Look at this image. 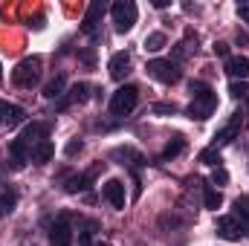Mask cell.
<instances>
[{
    "instance_id": "6da1fadb",
    "label": "cell",
    "mask_w": 249,
    "mask_h": 246,
    "mask_svg": "<svg viewBox=\"0 0 249 246\" xmlns=\"http://www.w3.org/2000/svg\"><path fill=\"white\" fill-rule=\"evenodd\" d=\"M38 78H41V58H23L12 70V81L23 90H32L38 84Z\"/></svg>"
},
{
    "instance_id": "7a4b0ae2",
    "label": "cell",
    "mask_w": 249,
    "mask_h": 246,
    "mask_svg": "<svg viewBox=\"0 0 249 246\" xmlns=\"http://www.w3.org/2000/svg\"><path fill=\"white\" fill-rule=\"evenodd\" d=\"M110 15H113V23H116V32H130L136 18H139V9L133 0H116L110 6Z\"/></svg>"
},
{
    "instance_id": "3957f363",
    "label": "cell",
    "mask_w": 249,
    "mask_h": 246,
    "mask_svg": "<svg viewBox=\"0 0 249 246\" xmlns=\"http://www.w3.org/2000/svg\"><path fill=\"white\" fill-rule=\"evenodd\" d=\"M136 102H139V90L133 84H124L110 96V110H113V116H127L136 107Z\"/></svg>"
},
{
    "instance_id": "277c9868",
    "label": "cell",
    "mask_w": 249,
    "mask_h": 246,
    "mask_svg": "<svg viewBox=\"0 0 249 246\" xmlns=\"http://www.w3.org/2000/svg\"><path fill=\"white\" fill-rule=\"evenodd\" d=\"M145 70H148L151 78H157L162 84H177L180 81V67L174 61H168V58H151Z\"/></svg>"
},
{
    "instance_id": "5b68a950",
    "label": "cell",
    "mask_w": 249,
    "mask_h": 246,
    "mask_svg": "<svg viewBox=\"0 0 249 246\" xmlns=\"http://www.w3.org/2000/svg\"><path fill=\"white\" fill-rule=\"evenodd\" d=\"M214 107H217V96L214 93H206V96H200V99H191V105H188V119H197V122H206L212 113H214Z\"/></svg>"
},
{
    "instance_id": "8992f818",
    "label": "cell",
    "mask_w": 249,
    "mask_h": 246,
    "mask_svg": "<svg viewBox=\"0 0 249 246\" xmlns=\"http://www.w3.org/2000/svg\"><path fill=\"white\" fill-rule=\"evenodd\" d=\"M102 15H105V3H102V0H93V3L87 6V12H84V20H81V32H84V35H90V38H96Z\"/></svg>"
},
{
    "instance_id": "52a82bcc",
    "label": "cell",
    "mask_w": 249,
    "mask_h": 246,
    "mask_svg": "<svg viewBox=\"0 0 249 246\" xmlns=\"http://www.w3.org/2000/svg\"><path fill=\"white\" fill-rule=\"evenodd\" d=\"M217 232H220V238H226V241H241L244 238V223L235 217V214H226V217H217Z\"/></svg>"
},
{
    "instance_id": "ba28073f",
    "label": "cell",
    "mask_w": 249,
    "mask_h": 246,
    "mask_svg": "<svg viewBox=\"0 0 249 246\" xmlns=\"http://www.w3.org/2000/svg\"><path fill=\"white\" fill-rule=\"evenodd\" d=\"M50 244L53 246H70L72 244V226H70V217H58L50 229Z\"/></svg>"
},
{
    "instance_id": "9c48e42d",
    "label": "cell",
    "mask_w": 249,
    "mask_h": 246,
    "mask_svg": "<svg viewBox=\"0 0 249 246\" xmlns=\"http://www.w3.org/2000/svg\"><path fill=\"white\" fill-rule=\"evenodd\" d=\"M102 171V165H93L87 174H75V177H70L67 183H64V191L67 194H78V191H84V188H90V183L96 180V174Z\"/></svg>"
},
{
    "instance_id": "30bf717a",
    "label": "cell",
    "mask_w": 249,
    "mask_h": 246,
    "mask_svg": "<svg viewBox=\"0 0 249 246\" xmlns=\"http://www.w3.org/2000/svg\"><path fill=\"white\" fill-rule=\"evenodd\" d=\"M102 194H105V200L113 206V209H124V183L122 180H107V183L102 185Z\"/></svg>"
},
{
    "instance_id": "8fae6325",
    "label": "cell",
    "mask_w": 249,
    "mask_h": 246,
    "mask_svg": "<svg viewBox=\"0 0 249 246\" xmlns=\"http://www.w3.org/2000/svg\"><path fill=\"white\" fill-rule=\"evenodd\" d=\"M26 148H35L38 142H44L47 139V124H41V122H32V124H26L23 130H20V136H18Z\"/></svg>"
},
{
    "instance_id": "7c38bea8",
    "label": "cell",
    "mask_w": 249,
    "mask_h": 246,
    "mask_svg": "<svg viewBox=\"0 0 249 246\" xmlns=\"http://www.w3.org/2000/svg\"><path fill=\"white\" fill-rule=\"evenodd\" d=\"M226 72L235 81H247L249 78V58L247 55H229L226 58Z\"/></svg>"
},
{
    "instance_id": "4fadbf2b",
    "label": "cell",
    "mask_w": 249,
    "mask_h": 246,
    "mask_svg": "<svg viewBox=\"0 0 249 246\" xmlns=\"http://www.w3.org/2000/svg\"><path fill=\"white\" fill-rule=\"evenodd\" d=\"M107 70H110V78H116V81H122L124 75L130 72V53H116L110 64H107Z\"/></svg>"
},
{
    "instance_id": "5bb4252c",
    "label": "cell",
    "mask_w": 249,
    "mask_h": 246,
    "mask_svg": "<svg viewBox=\"0 0 249 246\" xmlns=\"http://www.w3.org/2000/svg\"><path fill=\"white\" fill-rule=\"evenodd\" d=\"M20 122H23V107L9 105V102H3V99H0V124L15 127V124H20Z\"/></svg>"
},
{
    "instance_id": "9a60e30c",
    "label": "cell",
    "mask_w": 249,
    "mask_h": 246,
    "mask_svg": "<svg viewBox=\"0 0 249 246\" xmlns=\"http://www.w3.org/2000/svg\"><path fill=\"white\" fill-rule=\"evenodd\" d=\"M87 99H90V87H87V84H72V87H70V93H64L61 96V102H58V107H70V105H72V102H78V105H81V102H87Z\"/></svg>"
},
{
    "instance_id": "2e32d148",
    "label": "cell",
    "mask_w": 249,
    "mask_h": 246,
    "mask_svg": "<svg viewBox=\"0 0 249 246\" xmlns=\"http://www.w3.org/2000/svg\"><path fill=\"white\" fill-rule=\"evenodd\" d=\"M110 157H113V159H122V165H130L133 171H139V168L145 165V157H142V154H136L133 148H116Z\"/></svg>"
},
{
    "instance_id": "e0dca14e",
    "label": "cell",
    "mask_w": 249,
    "mask_h": 246,
    "mask_svg": "<svg viewBox=\"0 0 249 246\" xmlns=\"http://www.w3.org/2000/svg\"><path fill=\"white\" fill-rule=\"evenodd\" d=\"M53 154H55V145H53L50 139H44V142H38V145L29 151V159H32L35 165H44V162L53 159Z\"/></svg>"
},
{
    "instance_id": "ac0fdd59",
    "label": "cell",
    "mask_w": 249,
    "mask_h": 246,
    "mask_svg": "<svg viewBox=\"0 0 249 246\" xmlns=\"http://www.w3.org/2000/svg\"><path fill=\"white\" fill-rule=\"evenodd\" d=\"M238 130H241V113H235V116H232V122L226 124V127H223L217 136H214V139H217V142H214V148L220 151L223 145H229V142L235 139V133H238Z\"/></svg>"
},
{
    "instance_id": "d6986e66",
    "label": "cell",
    "mask_w": 249,
    "mask_h": 246,
    "mask_svg": "<svg viewBox=\"0 0 249 246\" xmlns=\"http://www.w3.org/2000/svg\"><path fill=\"white\" fill-rule=\"evenodd\" d=\"M64 90H67V75H64V72H58L55 78H50V81H47L44 96H47V99H61Z\"/></svg>"
},
{
    "instance_id": "ffe728a7",
    "label": "cell",
    "mask_w": 249,
    "mask_h": 246,
    "mask_svg": "<svg viewBox=\"0 0 249 246\" xmlns=\"http://www.w3.org/2000/svg\"><path fill=\"white\" fill-rule=\"evenodd\" d=\"M9 157H12V162H15V165L20 168V165H23V162L29 159V151H26V145H23L20 139H15V142L9 145Z\"/></svg>"
},
{
    "instance_id": "44dd1931",
    "label": "cell",
    "mask_w": 249,
    "mask_h": 246,
    "mask_svg": "<svg viewBox=\"0 0 249 246\" xmlns=\"http://www.w3.org/2000/svg\"><path fill=\"white\" fill-rule=\"evenodd\" d=\"M203 203H206V209H212V211H217V209H220V203H223V194H220L217 188H212V185H206V188H203Z\"/></svg>"
},
{
    "instance_id": "7402d4cb",
    "label": "cell",
    "mask_w": 249,
    "mask_h": 246,
    "mask_svg": "<svg viewBox=\"0 0 249 246\" xmlns=\"http://www.w3.org/2000/svg\"><path fill=\"white\" fill-rule=\"evenodd\" d=\"M186 151V139L183 136H174L168 145H165V151H162V159H174L177 154H183Z\"/></svg>"
},
{
    "instance_id": "603a6c76",
    "label": "cell",
    "mask_w": 249,
    "mask_h": 246,
    "mask_svg": "<svg viewBox=\"0 0 249 246\" xmlns=\"http://www.w3.org/2000/svg\"><path fill=\"white\" fill-rule=\"evenodd\" d=\"M15 203H18L15 188H3V191H0V214H9V211L15 209Z\"/></svg>"
},
{
    "instance_id": "cb8c5ba5",
    "label": "cell",
    "mask_w": 249,
    "mask_h": 246,
    "mask_svg": "<svg viewBox=\"0 0 249 246\" xmlns=\"http://www.w3.org/2000/svg\"><path fill=\"white\" fill-rule=\"evenodd\" d=\"M165 44H168V41H165V35H162V32H151V35L145 38V53H160Z\"/></svg>"
},
{
    "instance_id": "d4e9b609",
    "label": "cell",
    "mask_w": 249,
    "mask_h": 246,
    "mask_svg": "<svg viewBox=\"0 0 249 246\" xmlns=\"http://www.w3.org/2000/svg\"><path fill=\"white\" fill-rule=\"evenodd\" d=\"M235 217H238L241 223H247L244 229H249V197H238V200H235Z\"/></svg>"
},
{
    "instance_id": "484cf974",
    "label": "cell",
    "mask_w": 249,
    "mask_h": 246,
    "mask_svg": "<svg viewBox=\"0 0 249 246\" xmlns=\"http://www.w3.org/2000/svg\"><path fill=\"white\" fill-rule=\"evenodd\" d=\"M96 229H99V226H96L93 220H87V223L78 229V244L81 246H93V232H96Z\"/></svg>"
},
{
    "instance_id": "4316f807",
    "label": "cell",
    "mask_w": 249,
    "mask_h": 246,
    "mask_svg": "<svg viewBox=\"0 0 249 246\" xmlns=\"http://www.w3.org/2000/svg\"><path fill=\"white\" fill-rule=\"evenodd\" d=\"M200 162H203V165H212V168H220V151H217V148L200 151Z\"/></svg>"
},
{
    "instance_id": "83f0119b",
    "label": "cell",
    "mask_w": 249,
    "mask_h": 246,
    "mask_svg": "<svg viewBox=\"0 0 249 246\" xmlns=\"http://www.w3.org/2000/svg\"><path fill=\"white\" fill-rule=\"evenodd\" d=\"M229 96H232V99H247L249 84L247 81H232V84H229Z\"/></svg>"
},
{
    "instance_id": "f1b7e54d",
    "label": "cell",
    "mask_w": 249,
    "mask_h": 246,
    "mask_svg": "<svg viewBox=\"0 0 249 246\" xmlns=\"http://www.w3.org/2000/svg\"><path fill=\"white\" fill-rule=\"evenodd\" d=\"M188 93H191L194 99H200V96H206V93H212V87H209L206 81H191V84H188Z\"/></svg>"
},
{
    "instance_id": "f546056e",
    "label": "cell",
    "mask_w": 249,
    "mask_h": 246,
    "mask_svg": "<svg viewBox=\"0 0 249 246\" xmlns=\"http://www.w3.org/2000/svg\"><path fill=\"white\" fill-rule=\"evenodd\" d=\"M212 183H214V185H226V183H229V174H226V168H214V174H212Z\"/></svg>"
},
{
    "instance_id": "4dcf8cb0",
    "label": "cell",
    "mask_w": 249,
    "mask_h": 246,
    "mask_svg": "<svg viewBox=\"0 0 249 246\" xmlns=\"http://www.w3.org/2000/svg\"><path fill=\"white\" fill-rule=\"evenodd\" d=\"M81 148H84V145H81V139H72V142L64 148V154H67V157H75V154H81Z\"/></svg>"
},
{
    "instance_id": "1f68e13d",
    "label": "cell",
    "mask_w": 249,
    "mask_h": 246,
    "mask_svg": "<svg viewBox=\"0 0 249 246\" xmlns=\"http://www.w3.org/2000/svg\"><path fill=\"white\" fill-rule=\"evenodd\" d=\"M212 50H214V55H220V58H229V44H223V41H217V44H214Z\"/></svg>"
},
{
    "instance_id": "d6a6232c",
    "label": "cell",
    "mask_w": 249,
    "mask_h": 246,
    "mask_svg": "<svg viewBox=\"0 0 249 246\" xmlns=\"http://www.w3.org/2000/svg\"><path fill=\"white\" fill-rule=\"evenodd\" d=\"M78 58H81L84 64H90V67H93V64H96V53H93V50H84V53H78Z\"/></svg>"
},
{
    "instance_id": "836d02e7",
    "label": "cell",
    "mask_w": 249,
    "mask_h": 246,
    "mask_svg": "<svg viewBox=\"0 0 249 246\" xmlns=\"http://www.w3.org/2000/svg\"><path fill=\"white\" fill-rule=\"evenodd\" d=\"M238 18H241L244 23H249V3H241V6H238Z\"/></svg>"
},
{
    "instance_id": "e575fe53",
    "label": "cell",
    "mask_w": 249,
    "mask_h": 246,
    "mask_svg": "<svg viewBox=\"0 0 249 246\" xmlns=\"http://www.w3.org/2000/svg\"><path fill=\"white\" fill-rule=\"evenodd\" d=\"M154 113H174V105H154Z\"/></svg>"
},
{
    "instance_id": "d590c367",
    "label": "cell",
    "mask_w": 249,
    "mask_h": 246,
    "mask_svg": "<svg viewBox=\"0 0 249 246\" xmlns=\"http://www.w3.org/2000/svg\"><path fill=\"white\" fill-rule=\"evenodd\" d=\"M0 81H3V67H0Z\"/></svg>"
},
{
    "instance_id": "8d00e7d4",
    "label": "cell",
    "mask_w": 249,
    "mask_h": 246,
    "mask_svg": "<svg viewBox=\"0 0 249 246\" xmlns=\"http://www.w3.org/2000/svg\"><path fill=\"white\" fill-rule=\"evenodd\" d=\"M99 246H110V244H99Z\"/></svg>"
}]
</instances>
